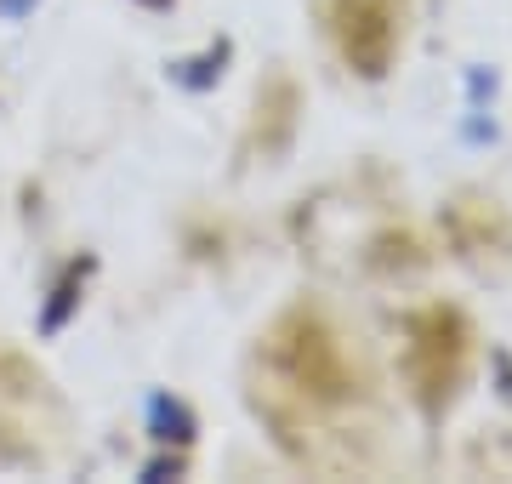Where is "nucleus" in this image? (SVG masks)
I'll use <instances>...</instances> for the list:
<instances>
[{
  "mask_svg": "<svg viewBox=\"0 0 512 484\" xmlns=\"http://www.w3.org/2000/svg\"><path fill=\"white\" fill-rule=\"evenodd\" d=\"M0 12H6V18H29V12H35V0H0Z\"/></svg>",
  "mask_w": 512,
  "mask_h": 484,
  "instance_id": "nucleus-7",
  "label": "nucleus"
},
{
  "mask_svg": "<svg viewBox=\"0 0 512 484\" xmlns=\"http://www.w3.org/2000/svg\"><path fill=\"white\" fill-rule=\"evenodd\" d=\"M296 120H302V92H296L291 75H274L256 92V109H251V154H262V160L285 154L296 137Z\"/></svg>",
  "mask_w": 512,
  "mask_h": 484,
  "instance_id": "nucleus-5",
  "label": "nucleus"
},
{
  "mask_svg": "<svg viewBox=\"0 0 512 484\" xmlns=\"http://www.w3.org/2000/svg\"><path fill=\"white\" fill-rule=\"evenodd\" d=\"M467 365H473V325H467V314L456 302H421V308L404 314L399 371L421 416L439 422L444 410L456 405Z\"/></svg>",
  "mask_w": 512,
  "mask_h": 484,
  "instance_id": "nucleus-2",
  "label": "nucleus"
},
{
  "mask_svg": "<svg viewBox=\"0 0 512 484\" xmlns=\"http://www.w3.org/2000/svg\"><path fill=\"white\" fill-rule=\"evenodd\" d=\"M143 6H171V0H143Z\"/></svg>",
  "mask_w": 512,
  "mask_h": 484,
  "instance_id": "nucleus-8",
  "label": "nucleus"
},
{
  "mask_svg": "<svg viewBox=\"0 0 512 484\" xmlns=\"http://www.w3.org/2000/svg\"><path fill=\"white\" fill-rule=\"evenodd\" d=\"M325 29L336 57L359 80H382L399 57L404 0H325Z\"/></svg>",
  "mask_w": 512,
  "mask_h": 484,
  "instance_id": "nucleus-3",
  "label": "nucleus"
},
{
  "mask_svg": "<svg viewBox=\"0 0 512 484\" xmlns=\"http://www.w3.org/2000/svg\"><path fill=\"white\" fill-rule=\"evenodd\" d=\"M444 234L456 245L461 262L473 268H501L507 262V245H512V223L507 211L484 194H461V200L444 205Z\"/></svg>",
  "mask_w": 512,
  "mask_h": 484,
  "instance_id": "nucleus-4",
  "label": "nucleus"
},
{
  "mask_svg": "<svg viewBox=\"0 0 512 484\" xmlns=\"http://www.w3.org/2000/svg\"><path fill=\"white\" fill-rule=\"evenodd\" d=\"M370 376L342 325L319 302H291L262 331L251 365V410L302 467H359Z\"/></svg>",
  "mask_w": 512,
  "mask_h": 484,
  "instance_id": "nucleus-1",
  "label": "nucleus"
},
{
  "mask_svg": "<svg viewBox=\"0 0 512 484\" xmlns=\"http://www.w3.org/2000/svg\"><path fill=\"white\" fill-rule=\"evenodd\" d=\"M86 274H92V262H69V268H63V280H57L46 314H40L46 331H63V325H69V314L80 308V291H86Z\"/></svg>",
  "mask_w": 512,
  "mask_h": 484,
  "instance_id": "nucleus-6",
  "label": "nucleus"
}]
</instances>
